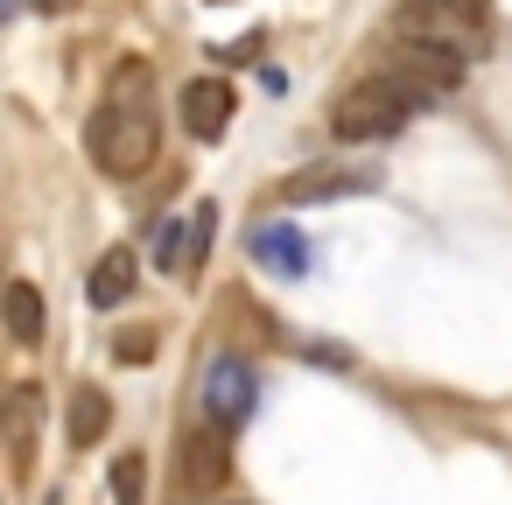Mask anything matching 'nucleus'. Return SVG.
<instances>
[{
    "label": "nucleus",
    "mask_w": 512,
    "mask_h": 505,
    "mask_svg": "<svg viewBox=\"0 0 512 505\" xmlns=\"http://www.w3.org/2000/svg\"><path fill=\"white\" fill-rule=\"evenodd\" d=\"M253 400H260L253 365H246L239 351H218V358L204 365V414L232 428V421H246V414H253Z\"/></svg>",
    "instance_id": "4"
},
{
    "label": "nucleus",
    "mask_w": 512,
    "mask_h": 505,
    "mask_svg": "<svg viewBox=\"0 0 512 505\" xmlns=\"http://www.w3.org/2000/svg\"><path fill=\"white\" fill-rule=\"evenodd\" d=\"M386 71L407 78V85L421 92V106H435V99H449V92L463 85V57H456V50H435V43H400Z\"/></svg>",
    "instance_id": "5"
},
{
    "label": "nucleus",
    "mask_w": 512,
    "mask_h": 505,
    "mask_svg": "<svg viewBox=\"0 0 512 505\" xmlns=\"http://www.w3.org/2000/svg\"><path fill=\"white\" fill-rule=\"evenodd\" d=\"M134 274H141L134 246H106V253L92 260V274H85V302H92V309H120V302L141 288Z\"/></svg>",
    "instance_id": "8"
},
{
    "label": "nucleus",
    "mask_w": 512,
    "mask_h": 505,
    "mask_svg": "<svg viewBox=\"0 0 512 505\" xmlns=\"http://www.w3.org/2000/svg\"><path fill=\"white\" fill-rule=\"evenodd\" d=\"M113 505H141V456L113 463Z\"/></svg>",
    "instance_id": "16"
},
{
    "label": "nucleus",
    "mask_w": 512,
    "mask_h": 505,
    "mask_svg": "<svg viewBox=\"0 0 512 505\" xmlns=\"http://www.w3.org/2000/svg\"><path fill=\"white\" fill-rule=\"evenodd\" d=\"M8 400H15V414H8V449H15V470H29V456H36V407H43V386H15Z\"/></svg>",
    "instance_id": "12"
},
{
    "label": "nucleus",
    "mask_w": 512,
    "mask_h": 505,
    "mask_svg": "<svg viewBox=\"0 0 512 505\" xmlns=\"http://www.w3.org/2000/svg\"><path fill=\"white\" fill-rule=\"evenodd\" d=\"M36 8H71V0H36Z\"/></svg>",
    "instance_id": "19"
},
{
    "label": "nucleus",
    "mask_w": 512,
    "mask_h": 505,
    "mask_svg": "<svg viewBox=\"0 0 512 505\" xmlns=\"http://www.w3.org/2000/svg\"><path fill=\"white\" fill-rule=\"evenodd\" d=\"M414 113H421V92H414L407 78L379 71V78H365V85H351V92L337 99L330 134H337V141H393Z\"/></svg>",
    "instance_id": "2"
},
{
    "label": "nucleus",
    "mask_w": 512,
    "mask_h": 505,
    "mask_svg": "<svg viewBox=\"0 0 512 505\" xmlns=\"http://www.w3.org/2000/svg\"><path fill=\"white\" fill-rule=\"evenodd\" d=\"M246 253H253L267 274H281V281H302V274H309V239H302L295 225H260V232L246 239Z\"/></svg>",
    "instance_id": "9"
},
{
    "label": "nucleus",
    "mask_w": 512,
    "mask_h": 505,
    "mask_svg": "<svg viewBox=\"0 0 512 505\" xmlns=\"http://www.w3.org/2000/svg\"><path fill=\"white\" fill-rule=\"evenodd\" d=\"M162 155V106H155V64L148 57H120L106 106L92 120V162L106 176H141Z\"/></svg>",
    "instance_id": "1"
},
{
    "label": "nucleus",
    "mask_w": 512,
    "mask_h": 505,
    "mask_svg": "<svg viewBox=\"0 0 512 505\" xmlns=\"http://www.w3.org/2000/svg\"><path fill=\"white\" fill-rule=\"evenodd\" d=\"M393 36H400V43L456 50V57L470 64V57L491 43V8H484V0H400Z\"/></svg>",
    "instance_id": "3"
},
{
    "label": "nucleus",
    "mask_w": 512,
    "mask_h": 505,
    "mask_svg": "<svg viewBox=\"0 0 512 505\" xmlns=\"http://www.w3.org/2000/svg\"><path fill=\"white\" fill-rule=\"evenodd\" d=\"M106 428H113V400H106L99 386L71 393V449H92V442H99Z\"/></svg>",
    "instance_id": "11"
},
{
    "label": "nucleus",
    "mask_w": 512,
    "mask_h": 505,
    "mask_svg": "<svg viewBox=\"0 0 512 505\" xmlns=\"http://www.w3.org/2000/svg\"><path fill=\"white\" fill-rule=\"evenodd\" d=\"M211 232H218V204H197V211H190V260H183V267H197V260L211 253Z\"/></svg>",
    "instance_id": "14"
},
{
    "label": "nucleus",
    "mask_w": 512,
    "mask_h": 505,
    "mask_svg": "<svg viewBox=\"0 0 512 505\" xmlns=\"http://www.w3.org/2000/svg\"><path fill=\"white\" fill-rule=\"evenodd\" d=\"M22 8H36V0H0V22H8V15H22Z\"/></svg>",
    "instance_id": "18"
},
{
    "label": "nucleus",
    "mask_w": 512,
    "mask_h": 505,
    "mask_svg": "<svg viewBox=\"0 0 512 505\" xmlns=\"http://www.w3.org/2000/svg\"><path fill=\"white\" fill-rule=\"evenodd\" d=\"M120 358L134 365V358H148V330H127V344H120Z\"/></svg>",
    "instance_id": "17"
},
{
    "label": "nucleus",
    "mask_w": 512,
    "mask_h": 505,
    "mask_svg": "<svg viewBox=\"0 0 512 505\" xmlns=\"http://www.w3.org/2000/svg\"><path fill=\"white\" fill-rule=\"evenodd\" d=\"M0 323H8L15 344H43V330H50L43 288H36V281H8V295H0Z\"/></svg>",
    "instance_id": "10"
},
{
    "label": "nucleus",
    "mask_w": 512,
    "mask_h": 505,
    "mask_svg": "<svg viewBox=\"0 0 512 505\" xmlns=\"http://www.w3.org/2000/svg\"><path fill=\"white\" fill-rule=\"evenodd\" d=\"M190 477L197 484H218L225 477V442H190Z\"/></svg>",
    "instance_id": "15"
},
{
    "label": "nucleus",
    "mask_w": 512,
    "mask_h": 505,
    "mask_svg": "<svg viewBox=\"0 0 512 505\" xmlns=\"http://www.w3.org/2000/svg\"><path fill=\"white\" fill-rule=\"evenodd\" d=\"M379 190V169H344V162H316V169H295L281 183V204H337V197H372Z\"/></svg>",
    "instance_id": "6"
},
{
    "label": "nucleus",
    "mask_w": 512,
    "mask_h": 505,
    "mask_svg": "<svg viewBox=\"0 0 512 505\" xmlns=\"http://www.w3.org/2000/svg\"><path fill=\"white\" fill-rule=\"evenodd\" d=\"M155 260L162 267H183L190 260V218H162L155 225Z\"/></svg>",
    "instance_id": "13"
},
{
    "label": "nucleus",
    "mask_w": 512,
    "mask_h": 505,
    "mask_svg": "<svg viewBox=\"0 0 512 505\" xmlns=\"http://www.w3.org/2000/svg\"><path fill=\"white\" fill-rule=\"evenodd\" d=\"M183 127L197 141H225V127H232V85L225 78H190L183 85Z\"/></svg>",
    "instance_id": "7"
}]
</instances>
